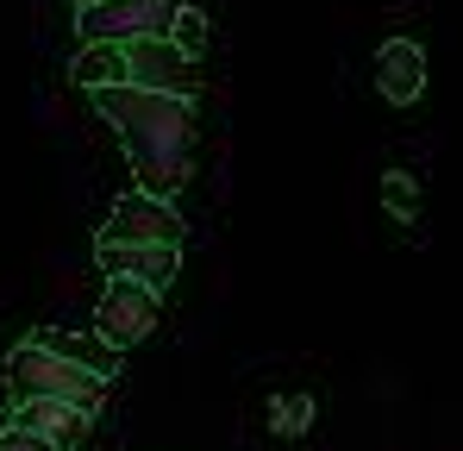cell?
Segmentation results:
<instances>
[{
    "label": "cell",
    "mask_w": 463,
    "mask_h": 451,
    "mask_svg": "<svg viewBox=\"0 0 463 451\" xmlns=\"http://www.w3.org/2000/svg\"><path fill=\"white\" fill-rule=\"evenodd\" d=\"M119 63H126V88H145V94H175V101H194V63L169 44V38H145V44H119Z\"/></svg>",
    "instance_id": "cell-4"
},
{
    "label": "cell",
    "mask_w": 463,
    "mask_h": 451,
    "mask_svg": "<svg viewBox=\"0 0 463 451\" xmlns=\"http://www.w3.org/2000/svg\"><path fill=\"white\" fill-rule=\"evenodd\" d=\"M100 245H156V251H182V214H169V201L151 195H126L113 207V220L100 226Z\"/></svg>",
    "instance_id": "cell-6"
},
{
    "label": "cell",
    "mask_w": 463,
    "mask_h": 451,
    "mask_svg": "<svg viewBox=\"0 0 463 451\" xmlns=\"http://www.w3.org/2000/svg\"><path fill=\"white\" fill-rule=\"evenodd\" d=\"M376 88H383V101H394V107L420 101V88H426V51L413 38H388L383 51H376Z\"/></svg>",
    "instance_id": "cell-9"
},
{
    "label": "cell",
    "mask_w": 463,
    "mask_h": 451,
    "mask_svg": "<svg viewBox=\"0 0 463 451\" xmlns=\"http://www.w3.org/2000/svg\"><path fill=\"white\" fill-rule=\"evenodd\" d=\"M94 332L113 345V351H132L156 332V295L138 283H107V295L94 307Z\"/></svg>",
    "instance_id": "cell-5"
},
{
    "label": "cell",
    "mask_w": 463,
    "mask_h": 451,
    "mask_svg": "<svg viewBox=\"0 0 463 451\" xmlns=\"http://www.w3.org/2000/svg\"><path fill=\"white\" fill-rule=\"evenodd\" d=\"M182 0H100L81 6V38L88 44H145V38H169Z\"/></svg>",
    "instance_id": "cell-3"
},
{
    "label": "cell",
    "mask_w": 463,
    "mask_h": 451,
    "mask_svg": "<svg viewBox=\"0 0 463 451\" xmlns=\"http://www.w3.org/2000/svg\"><path fill=\"white\" fill-rule=\"evenodd\" d=\"M169 44H175V51L194 63V57L207 51V19H201L194 6H182V13H175V25H169Z\"/></svg>",
    "instance_id": "cell-12"
},
{
    "label": "cell",
    "mask_w": 463,
    "mask_h": 451,
    "mask_svg": "<svg viewBox=\"0 0 463 451\" xmlns=\"http://www.w3.org/2000/svg\"><path fill=\"white\" fill-rule=\"evenodd\" d=\"M6 389H13V401H70L88 414L107 401V376L51 339H25L6 351Z\"/></svg>",
    "instance_id": "cell-2"
},
{
    "label": "cell",
    "mask_w": 463,
    "mask_h": 451,
    "mask_svg": "<svg viewBox=\"0 0 463 451\" xmlns=\"http://www.w3.org/2000/svg\"><path fill=\"white\" fill-rule=\"evenodd\" d=\"M94 113L107 126H119V145L132 157V176L151 201L182 195V182L194 176V101L175 94H145V88H88Z\"/></svg>",
    "instance_id": "cell-1"
},
{
    "label": "cell",
    "mask_w": 463,
    "mask_h": 451,
    "mask_svg": "<svg viewBox=\"0 0 463 451\" xmlns=\"http://www.w3.org/2000/svg\"><path fill=\"white\" fill-rule=\"evenodd\" d=\"M0 451H51V446L32 439V433H19V427H6V433H0Z\"/></svg>",
    "instance_id": "cell-14"
},
{
    "label": "cell",
    "mask_w": 463,
    "mask_h": 451,
    "mask_svg": "<svg viewBox=\"0 0 463 451\" xmlns=\"http://www.w3.org/2000/svg\"><path fill=\"white\" fill-rule=\"evenodd\" d=\"M13 427L32 433V439H44L51 451H76L88 439V408H70V401H19Z\"/></svg>",
    "instance_id": "cell-8"
},
{
    "label": "cell",
    "mask_w": 463,
    "mask_h": 451,
    "mask_svg": "<svg viewBox=\"0 0 463 451\" xmlns=\"http://www.w3.org/2000/svg\"><path fill=\"white\" fill-rule=\"evenodd\" d=\"M383 195H388V207H394V214H413V182H407V176H388Z\"/></svg>",
    "instance_id": "cell-13"
},
{
    "label": "cell",
    "mask_w": 463,
    "mask_h": 451,
    "mask_svg": "<svg viewBox=\"0 0 463 451\" xmlns=\"http://www.w3.org/2000/svg\"><path fill=\"white\" fill-rule=\"evenodd\" d=\"M269 427H276L282 439H301L313 427V395H276V401H269Z\"/></svg>",
    "instance_id": "cell-11"
},
{
    "label": "cell",
    "mask_w": 463,
    "mask_h": 451,
    "mask_svg": "<svg viewBox=\"0 0 463 451\" xmlns=\"http://www.w3.org/2000/svg\"><path fill=\"white\" fill-rule=\"evenodd\" d=\"M94 264H100V276H113V283H138V289L163 295V289L175 283L182 251H156V245H94Z\"/></svg>",
    "instance_id": "cell-7"
},
{
    "label": "cell",
    "mask_w": 463,
    "mask_h": 451,
    "mask_svg": "<svg viewBox=\"0 0 463 451\" xmlns=\"http://www.w3.org/2000/svg\"><path fill=\"white\" fill-rule=\"evenodd\" d=\"M76 82L81 88H113V82H126L119 44H88V51L76 57Z\"/></svg>",
    "instance_id": "cell-10"
},
{
    "label": "cell",
    "mask_w": 463,
    "mask_h": 451,
    "mask_svg": "<svg viewBox=\"0 0 463 451\" xmlns=\"http://www.w3.org/2000/svg\"><path fill=\"white\" fill-rule=\"evenodd\" d=\"M6 427H13V414H6V408H0V433H6Z\"/></svg>",
    "instance_id": "cell-15"
},
{
    "label": "cell",
    "mask_w": 463,
    "mask_h": 451,
    "mask_svg": "<svg viewBox=\"0 0 463 451\" xmlns=\"http://www.w3.org/2000/svg\"><path fill=\"white\" fill-rule=\"evenodd\" d=\"M70 6H100V0H70Z\"/></svg>",
    "instance_id": "cell-16"
}]
</instances>
